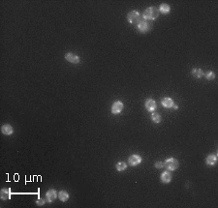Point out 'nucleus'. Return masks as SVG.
I'll use <instances>...</instances> for the list:
<instances>
[{"label":"nucleus","instance_id":"10","mask_svg":"<svg viewBox=\"0 0 218 208\" xmlns=\"http://www.w3.org/2000/svg\"><path fill=\"white\" fill-rule=\"evenodd\" d=\"M1 132L3 135H6V136H10V135L13 134V127L9 124H5L1 127Z\"/></svg>","mask_w":218,"mask_h":208},{"label":"nucleus","instance_id":"8","mask_svg":"<svg viewBox=\"0 0 218 208\" xmlns=\"http://www.w3.org/2000/svg\"><path fill=\"white\" fill-rule=\"evenodd\" d=\"M145 107H146V110L152 112H154V110L156 109L157 105H156V102L154 101L153 99H147L146 101V103H145Z\"/></svg>","mask_w":218,"mask_h":208},{"label":"nucleus","instance_id":"2","mask_svg":"<svg viewBox=\"0 0 218 208\" xmlns=\"http://www.w3.org/2000/svg\"><path fill=\"white\" fill-rule=\"evenodd\" d=\"M179 166V163L177 159L175 158H169L166 161L164 162V168L167 169V171H175Z\"/></svg>","mask_w":218,"mask_h":208},{"label":"nucleus","instance_id":"21","mask_svg":"<svg viewBox=\"0 0 218 208\" xmlns=\"http://www.w3.org/2000/svg\"><path fill=\"white\" fill-rule=\"evenodd\" d=\"M45 199H38L37 200H36V203H37V205H39V206H43V205H45Z\"/></svg>","mask_w":218,"mask_h":208},{"label":"nucleus","instance_id":"15","mask_svg":"<svg viewBox=\"0 0 218 208\" xmlns=\"http://www.w3.org/2000/svg\"><path fill=\"white\" fill-rule=\"evenodd\" d=\"M158 9H159V12L164 14V15H167V14H169V12H170L171 7L169 6L168 4H166V3H163V4L160 5V7Z\"/></svg>","mask_w":218,"mask_h":208},{"label":"nucleus","instance_id":"17","mask_svg":"<svg viewBox=\"0 0 218 208\" xmlns=\"http://www.w3.org/2000/svg\"><path fill=\"white\" fill-rule=\"evenodd\" d=\"M192 75L194 76L195 78H203V76L205 74H204L203 70H201V69L195 68V69H193V70H192Z\"/></svg>","mask_w":218,"mask_h":208},{"label":"nucleus","instance_id":"13","mask_svg":"<svg viewBox=\"0 0 218 208\" xmlns=\"http://www.w3.org/2000/svg\"><path fill=\"white\" fill-rule=\"evenodd\" d=\"M161 104H162V106L164 107H166V109H171V107H173L175 105L173 99H171V98H164L162 101H161Z\"/></svg>","mask_w":218,"mask_h":208},{"label":"nucleus","instance_id":"9","mask_svg":"<svg viewBox=\"0 0 218 208\" xmlns=\"http://www.w3.org/2000/svg\"><path fill=\"white\" fill-rule=\"evenodd\" d=\"M46 197H47L48 202H54L56 199V197H57V193H56L55 190L51 189L46 193Z\"/></svg>","mask_w":218,"mask_h":208},{"label":"nucleus","instance_id":"20","mask_svg":"<svg viewBox=\"0 0 218 208\" xmlns=\"http://www.w3.org/2000/svg\"><path fill=\"white\" fill-rule=\"evenodd\" d=\"M206 78L209 79V81H212V79L215 78V74L213 72H207L206 74Z\"/></svg>","mask_w":218,"mask_h":208},{"label":"nucleus","instance_id":"3","mask_svg":"<svg viewBox=\"0 0 218 208\" xmlns=\"http://www.w3.org/2000/svg\"><path fill=\"white\" fill-rule=\"evenodd\" d=\"M127 20L132 24H138L141 22V15L138 11H131L127 15Z\"/></svg>","mask_w":218,"mask_h":208},{"label":"nucleus","instance_id":"18","mask_svg":"<svg viewBox=\"0 0 218 208\" xmlns=\"http://www.w3.org/2000/svg\"><path fill=\"white\" fill-rule=\"evenodd\" d=\"M151 119L154 123H160L161 122V115L157 112H152L151 114Z\"/></svg>","mask_w":218,"mask_h":208},{"label":"nucleus","instance_id":"4","mask_svg":"<svg viewBox=\"0 0 218 208\" xmlns=\"http://www.w3.org/2000/svg\"><path fill=\"white\" fill-rule=\"evenodd\" d=\"M151 26H152L151 25V23L147 22V20H141V22L138 23V26L137 27H138V30L141 33L146 34V33L148 32V31H150Z\"/></svg>","mask_w":218,"mask_h":208},{"label":"nucleus","instance_id":"14","mask_svg":"<svg viewBox=\"0 0 218 208\" xmlns=\"http://www.w3.org/2000/svg\"><path fill=\"white\" fill-rule=\"evenodd\" d=\"M216 162H217V157L215 155H213V154L209 155L206 157V165H209V166H214L216 164Z\"/></svg>","mask_w":218,"mask_h":208},{"label":"nucleus","instance_id":"16","mask_svg":"<svg viewBox=\"0 0 218 208\" xmlns=\"http://www.w3.org/2000/svg\"><path fill=\"white\" fill-rule=\"evenodd\" d=\"M58 199L61 200V202H67L68 199H69V195L67 192H65V191H60V192L58 193Z\"/></svg>","mask_w":218,"mask_h":208},{"label":"nucleus","instance_id":"23","mask_svg":"<svg viewBox=\"0 0 218 208\" xmlns=\"http://www.w3.org/2000/svg\"><path fill=\"white\" fill-rule=\"evenodd\" d=\"M173 107H174V109H178V107H177V106H175V105H174Z\"/></svg>","mask_w":218,"mask_h":208},{"label":"nucleus","instance_id":"5","mask_svg":"<svg viewBox=\"0 0 218 208\" xmlns=\"http://www.w3.org/2000/svg\"><path fill=\"white\" fill-rule=\"evenodd\" d=\"M128 163H129L130 166H138L139 164L142 163V158H141V156H139V155L133 154L128 158Z\"/></svg>","mask_w":218,"mask_h":208},{"label":"nucleus","instance_id":"11","mask_svg":"<svg viewBox=\"0 0 218 208\" xmlns=\"http://www.w3.org/2000/svg\"><path fill=\"white\" fill-rule=\"evenodd\" d=\"M172 178H173V176H172L171 172H169V171H164L162 172V174H161V180H162V182L165 183V184L170 183Z\"/></svg>","mask_w":218,"mask_h":208},{"label":"nucleus","instance_id":"19","mask_svg":"<svg viewBox=\"0 0 218 208\" xmlns=\"http://www.w3.org/2000/svg\"><path fill=\"white\" fill-rule=\"evenodd\" d=\"M115 166H117V169L118 171H125V169L127 168V165H126L124 162H119V163H117Z\"/></svg>","mask_w":218,"mask_h":208},{"label":"nucleus","instance_id":"12","mask_svg":"<svg viewBox=\"0 0 218 208\" xmlns=\"http://www.w3.org/2000/svg\"><path fill=\"white\" fill-rule=\"evenodd\" d=\"M11 190L10 189H2L1 190V193H0V196H1V199L3 200H6V199H11Z\"/></svg>","mask_w":218,"mask_h":208},{"label":"nucleus","instance_id":"6","mask_svg":"<svg viewBox=\"0 0 218 208\" xmlns=\"http://www.w3.org/2000/svg\"><path fill=\"white\" fill-rule=\"evenodd\" d=\"M65 59L67 60L68 62H70V63H73V64H78L80 63V57L78 56V55L74 54L72 53H68L65 54Z\"/></svg>","mask_w":218,"mask_h":208},{"label":"nucleus","instance_id":"7","mask_svg":"<svg viewBox=\"0 0 218 208\" xmlns=\"http://www.w3.org/2000/svg\"><path fill=\"white\" fill-rule=\"evenodd\" d=\"M123 109V104L120 101H117L112 104V114H118L122 112Z\"/></svg>","mask_w":218,"mask_h":208},{"label":"nucleus","instance_id":"1","mask_svg":"<svg viewBox=\"0 0 218 208\" xmlns=\"http://www.w3.org/2000/svg\"><path fill=\"white\" fill-rule=\"evenodd\" d=\"M159 9L157 7H148L147 9L145 10V12L143 14V18L147 20H154L158 18L159 16Z\"/></svg>","mask_w":218,"mask_h":208},{"label":"nucleus","instance_id":"22","mask_svg":"<svg viewBox=\"0 0 218 208\" xmlns=\"http://www.w3.org/2000/svg\"><path fill=\"white\" fill-rule=\"evenodd\" d=\"M154 166H155V168H164V162H156Z\"/></svg>","mask_w":218,"mask_h":208}]
</instances>
